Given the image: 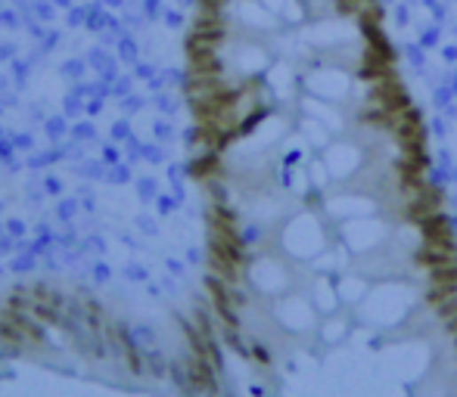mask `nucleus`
<instances>
[{
  "label": "nucleus",
  "mask_w": 457,
  "mask_h": 397,
  "mask_svg": "<svg viewBox=\"0 0 457 397\" xmlns=\"http://www.w3.org/2000/svg\"><path fill=\"white\" fill-rule=\"evenodd\" d=\"M283 66H302L318 103H361L417 121L382 25V0H202L193 41L196 112L237 97Z\"/></svg>",
  "instance_id": "1"
}]
</instances>
